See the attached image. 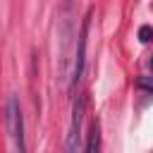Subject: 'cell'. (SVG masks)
Here are the masks:
<instances>
[{"mask_svg":"<svg viewBox=\"0 0 153 153\" xmlns=\"http://www.w3.org/2000/svg\"><path fill=\"white\" fill-rule=\"evenodd\" d=\"M84 110H86V98L79 96V98L74 100V108H72V122H69V134H67V143H65V148H67L69 153L84 148V143H81V136H84V134H81Z\"/></svg>","mask_w":153,"mask_h":153,"instance_id":"277c9868","label":"cell"},{"mask_svg":"<svg viewBox=\"0 0 153 153\" xmlns=\"http://www.w3.org/2000/svg\"><path fill=\"white\" fill-rule=\"evenodd\" d=\"M136 86H139L141 91H148V93H153V76H139Z\"/></svg>","mask_w":153,"mask_h":153,"instance_id":"52a82bcc","label":"cell"},{"mask_svg":"<svg viewBox=\"0 0 153 153\" xmlns=\"http://www.w3.org/2000/svg\"><path fill=\"white\" fill-rule=\"evenodd\" d=\"M60 19H62V26H60V41H62V50H60V65H57V79L60 81H65L67 79V67H69V57H67V45H69V41L74 38V24H72V12H69V2L62 7V14H60Z\"/></svg>","mask_w":153,"mask_h":153,"instance_id":"3957f363","label":"cell"},{"mask_svg":"<svg viewBox=\"0 0 153 153\" xmlns=\"http://www.w3.org/2000/svg\"><path fill=\"white\" fill-rule=\"evenodd\" d=\"M91 10L86 12V17L81 19V29H79V36H76V53H74V62H72V81H69V93H74L76 84L81 81V74H84V62H86V43H88V26H91Z\"/></svg>","mask_w":153,"mask_h":153,"instance_id":"6da1fadb","label":"cell"},{"mask_svg":"<svg viewBox=\"0 0 153 153\" xmlns=\"http://www.w3.org/2000/svg\"><path fill=\"white\" fill-rule=\"evenodd\" d=\"M84 151H88V153L100 151V122L98 120H93L91 127H88V139L84 143Z\"/></svg>","mask_w":153,"mask_h":153,"instance_id":"5b68a950","label":"cell"},{"mask_svg":"<svg viewBox=\"0 0 153 153\" xmlns=\"http://www.w3.org/2000/svg\"><path fill=\"white\" fill-rule=\"evenodd\" d=\"M151 38H153V26L143 24V26L139 29V41H141V43H148Z\"/></svg>","mask_w":153,"mask_h":153,"instance_id":"8992f818","label":"cell"},{"mask_svg":"<svg viewBox=\"0 0 153 153\" xmlns=\"http://www.w3.org/2000/svg\"><path fill=\"white\" fill-rule=\"evenodd\" d=\"M7 134L14 143V148L19 153H26V141H24V117H22V108H19V98L10 96L7 98Z\"/></svg>","mask_w":153,"mask_h":153,"instance_id":"7a4b0ae2","label":"cell"},{"mask_svg":"<svg viewBox=\"0 0 153 153\" xmlns=\"http://www.w3.org/2000/svg\"><path fill=\"white\" fill-rule=\"evenodd\" d=\"M148 65H151V69H153V57H151V62H148Z\"/></svg>","mask_w":153,"mask_h":153,"instance_id":"ba28073f","label":"cell"}]
</instances>
